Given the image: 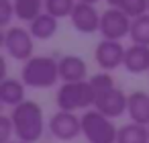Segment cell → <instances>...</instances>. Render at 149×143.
Segmentation results:
<instances>
[{"instance_id": "1", "label": "cell", "mask_w": 149, "mask_h": 143, "mask_svg": "<svg viewBox=\"0 0 149 143\" xmlns=\"http://www.w3.org/2000/svg\"><path fill=\"white\" fill-rule=\"evenodd\" d=\"M13 125H15V135L19 137V141L23 143H35L43 137L45 131V119H43V110L37 102L33 100H25L23 104L15 106L10 112Z\"/></svg>"}, {"instance_id": "2", "label": "cell", "mask_w": 149, "mask_h": 143, "mask_svg": "<svg viewBox=\"0 0 149 143\" xmlns=\"http://www.w3.org/2000/svg\"><path fill=\"white\" fill-rule=\"evenodd\" d=\"M21 80L31 88H49L59 80V59L49 55H33L23 63Z\"/></svg>"}, {"instance_id": "3", "label": "cell", "mask_w": 149, "mask_h": 143, "mask_svg": "<svg viewBox=\"0 0 149 143\" xmlns=\"http://www.w3.org/2000/svg\"><path fill=\"white\" fill-rule=\"evenodd\" d=\"M55 102L59 110L65 112H76V110H90L96 102V92L90 86L88 80L84 82H72V84H61L55 94Z\"/></svg>"}, {"instance_id": "4", "label": "cell", "mask_w": 149, "mask_h": 143, "mask_svg": "<svg viewBox=\"0 0 149 143\" xmlns=\"http://www.w3.org/2000/svg\"><path fill=\"white\" fill-rule=\"evenodd\" d=\"M82 135L88 139V143H116L118 129L108 116L96 108H90L82 114Z\"/></svg>"}, {"instance_id": "5", "label": "cell", "mask_w": 149, "mask_h": 143, "mask_svg": "<svg viewBox=\"0 0 149 143\" xmlns=\"http://www.w3.org/2000/svg\"><path fill=\"white\" fill-rule=\"evenodd\" d=\"M2 45L13 59L29 61L33 57V35L25 27H10L2 35Z\"/></svg>"}, {"instance_id": "6", "label": "cell", "mask_w": 149, "mask_h": 143, "mask_svg": "<svg viewBox=\"0 0 149 143\" xmlns=\"http://www.w3.org/2000/svg\"><path fill=\"white\" fill-rule=\"evenodd\" d=\"M131 23L133 19H129L120 8H106L100 19V35L106 41H120L131 35Z\"/></svg>"}, {"instance_id": "7", "label": "cell", "mask_w": 149, "mask_h": 143, "mask_svg": "<svg viewBox=\"0 0 149 143\" xmlns=\"http://www.w3.org/2000/svg\"><path fill=\"white\" fill-rule=\"evenodd\" d=\"M49 133L59 141H72L82 133V116L76 112L57 110L49 119Z\"/></svg>"}, {"instance_id": "8", "label": "cell", "mask_w": 149, "mask_h": 143, "mask_svg": "<svg viewBox=\"0 0 149 143\" xmlns=\"http://www.w3.org/2000/svg\"><path fill=\"white\" fill-rule=\"evenodd\" d=\"M125 47L120 45V41H106L102 39L96 49H94V61L98 63V68L102 72H108L110 70H116L118 66L125 63Z\"/></svg>"}, {"instance_id": "9", "label": "cell", "mask_w": 149, "mask_h": 143, "mask_svg": "<svg viewBox=\"0 0 149 143\" xmlns=\"http://www.w3.org/2000/svg\"><path fill=\"white\" fill-rule=\"evenodd\" d=\"M127 104H129V96L120 88H112V90L96 96L94 108L108 119H116V116L127 112Z\"/></svg>"}, {"instance_id": "10", "label": "cell", "mask_w": 149, "mask_h": 143, "mask_svg": "<svg viewBox=\"0 0 149 143\" xmlns=\"http://www.w3.org/2000/svg\"><path fill=\"white\" fill-rule=\"evenodd\" d=\"M100 19H102V15H98L96 6H92V4H82V2L76 4V8H74V13H72V17H70L74 29H76L78 33H86V35L100 31Z\"/></svg>"}, {"instance_id": "11", "label": "cell", "mask_w": 149, "mask_h": 143, "mask_svg": "<svg viewBox=\"0 0 149 143\" xmlns=\"http://www.w3.org/2000/svg\"><path fill=\"white\" fill-rule=\"evenodd\" d=\"M88 78V66L80 55H63L59 57V80L63 84L84 82Z\"/></svg>"}, {"instance_id": "12", "label": "cell", "mask_w": 149, "mask_h": 143, "mask_svg": "<svg viewBox=\"0 0 149 143\" xmlns=\"http://www.w3.org/2000/svg\"><path fill=\"white\" fill-rule=\"evenodd\" d=\"M127 114L131 123L149 127V94L147 92H131L129 94V104H127Z\"/></svg>"}, {"instance_id": "13", "label": "cell", "mask_w": 149, "mask_h": 143, "mask_svg": "<svg viewBox=\"0 0 149 143\" xmlns=\"http://www.w3.org/2000/svg\"><path fill=\"white\" fill-rule=\"evenodd\" d=\"M123 68L129 74H143L149 72V47L145 45H131L125 51V63Z\"/></svg>"}, {"instance_id": "14", "label": "cell", "mask_w": 149, "mask_h": 143, "mask_svg": "<svg viewBox=\"0 0 149 143\" xmlns=\"http://www.w3.org/2000/svg\"><path fill=\"white\" fill-rule=\"evenodd\" d=\"M0 102L6 106H19L25 102V84L17 78H2L0 82Z\"/></svg>"}, {"instance_id": "15", "label": "cell", "mask_w": 149, "mask_h": 143, "mask_svg": "<svg viewBox=\"0 0 149 143\" xmlns=\"http://www.w3.org/2000/svg\"><path fill=\"white\" fill-rule=\"evenodd\" d=\"M29 33L33 35V39H51L57 33V19L43 13L33 23H29Z\"/></svg>"}, {"instance_id": "16", "label": "cell", "mask_w": 149, "mask_h": 143, "mask_svg": "<svg viewBox=\"0 0 149 143\" xmlns=\"http://www.w3.org/2000/svg\"><path fill=\"white\" fill-rule=\"evenodd\" d=\"M116 143H149V127L137 125V123H127L118 127Z\"/></svg>"}, {"instance_id": "17", "label": "cell", "mask_w": 149, "mask_h": 143, "mask_svg": "<svg viewBox=\"0 0 149 143\" xmlns=\"http://www.w3.org/2000/svg\"><path fill=\"white\" fill-rule=\"evenodd\" d=\"M15 4V15L21 21L33 23L39 15H43L45 8V0H13Z\"/></svg>"}, {"instance_id": "18", "label": "cell", "mask_w": 149, "mask_h": 143, "mask_svg": "<svg viewBox=\"0 0 149 143\" xmlns=\"http://www.w3.org/2000/svg\"><path fill=\"white\" fill-rule=\"evenodd\" d=\"M131 41L135 45H145L149 47V13L139 17V19H133L131 23Z\"/></svg>"}, {"instance_id": "19", "label": "cell", "mask_w": 149, "mask_h": 143, "mask_svg": "<svg viewBox=\"0 0 149 143\" xmlns=\"http://www.w3.org/2000/svg\"><path fill=\"white\" fill-rule=\"evenodd\" d=\"M76 4V0H45V13L59 21L63 17H72Z\"/></svg>"}, {"instance_id": "20", "label": "cell", "mask_w": 149, "mask_h": 143, "mask_svg": "<svg viewBox=\"0 0 149 143\" xmlns=\"http://www.w3.org/2000/svg\"><path fill=\"white\" fill-rule=\"evenodd\" d=\"M88 82H90V86L94 88L96 96H98V94H104V92H108V90L114 88V80H112V76H110L108 72H98V74L90 76Z\"/></svg>"}, {"instance_id": "21", "label": "cell", "mask_w": 149, "mask_h": 143, "mask_svg": "<svg viewBox=\"0 0 149 143\" xmlns=\"http://www.w3.org/2000/svg\"><path fill=\"white\" fill-rule=\"evenodd\" d=\"M120 10H123L129 19H139V17H143V15L149 13L147 0H127V2L120 6Z\"/></svg>"}, {"instance_id": "22", "label": "cell", "mask_w": 149, "mask_h": 143, "mask_svg": "<svg viewBox=\"0 0 149 143\" xmlns=\"http://www.w3.org/2000/svg\"><path fill=\"white\" fill-rule=\"evenodd\" d=\"M13 17H15L13 0H0V27H8Z\"/></svg>"}, {"instance_id": "23", "label": "cell", "mask_w": 149, "mask_h": 143, "mask_svg": "<svg viewBox=\"0 0 149 143\" xmlns=\"http://www.w3.org/2000/svg\"><path fill=\"white\" fill-rule=\"evenodd\" d=\"M15 135V125L10 116H0V143H10V137Z\"/></svg>"}, {"instance_id": "24", "label": "cell", "mask_w": 149, "mask_h": 143, "mask_svg": "<svg viewBox=\"0 0 149 143\" xmlns=\"http://www.w3.org/2000/svg\"><path fill=\"white\" fill-rule=\"evenodd\" d=\"M106 2L110 4V8H120V6L127 2V0H106Z\"/></svg>"}, {"instance_id": "25", "label": "cell", "mask_w": 149, "mask_h": 143, "mask_svg": "<svg viewBox=\"0 0 149 143\" xmlns=\"http://www.w3.org/2000/svg\"><path fill=\"white\" fill-rule=\"evenodd\" d=\"M76 2H82V4H92V6H94V4L98 2V0H76Z\"/></svg>"}, {"instance_id": "26", "label": "cell", "mask_w": 149, "mask_h": 143, "mask_svg": "<svg viewBox=\"0 0 149 143\" xmlns=\"http://www.w3.org/2000/svg\"><path fill=\"white\" fill-rule=\"evenodd\" d=\"M10 143H23V141H10Z\"/></svg>"}, {"instance_id": "27", "label": "cell", "mask_w": 149, "mask_h": 143, "mask_svg": "<svg viewBox=\"0 0 149 143\" xmlns=\"http://www.w3.org/2000/svg\"><path fill=\"white\" fill-rule=\"evenodd\" d=\"M147 8H149V0H147Z\"/></svg>"}]
</instances>
